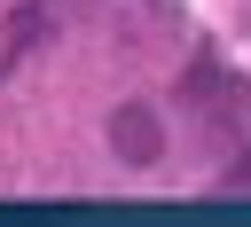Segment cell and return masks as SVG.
<instances>
[{
    "label": "cell",
    "instance_id": "6da1fadb",
    "mask_svg": "<svg viewBox=\"0 0 251 227\" xmlns=\"http://www.w3.org/2000/svg\"><path fill=\"white\" fill-rule=\"evenodd\" d=\"M110 149H118V164H157V157H165L157 110H149V102H126V110L110 117Z\"/></svg>",
    "mask_w": 251,
    "mask_h": 227
}]
</instances>
